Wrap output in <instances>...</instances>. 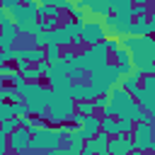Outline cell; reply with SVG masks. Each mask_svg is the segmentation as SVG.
Wrapping results in <instances>:
<instances>
[{"label": "cell", "mask_w": 155, "mask_h": 155, "mask_svg": "<svg viewBox=\"0 0 155 155\" xmlns=\"http://www.w3.org/2000/svg\"><path fill=\"white\" fill-rule=\"evenodd\" d=\"M7 12H10V17H12V22H15V24H19V22L29 19V10H27V5H24V2L15 5V7H12V10H7Z\"/></svg>", "instance_id": "4fadbf2b"}, {"label": "cell", "mask_w": 155, "mask_h": 155, "mask_svg": "<svg viewBox=\"0 0 155 155\" xmlns=\"http://www.w3.org/2000/svg\"><path fill=\"white\" fill-rule=\"evenodd\" d=\"M153 7L150 2H133V19H140V17H150Z\"/></svg>", "instance_id": "2e32d148"}, {"label": "cell", "mask_w": 155, "mask_h": 155, "mask_svg": "<svg viewBox=\"0 0 155 155\" xmlns=\"http://www.w3.org/2000/svg\"><path fill=\"white\" fill-rule=\"evenodd\" d=\"M140 87H143L145 92H153V90H155V75H145L143 82H140Z\"/></svg>", "instance_id": "484cf974"}, {"label": "cell", "mask_w": 155, "mask_h": 155, "mask_svg": "<svg viewBox=\"0 0 155 155\" xmlns=\"http://www.w3.org/2000/svg\"><path fill=\"white\" fill-rule=\"evenodd\" d=\"M133 150H136V145H133L131 136H114L109 140V153L111 155H131Z\"/></svg>", "instance_id": "9c48e42d"}, {"label": "cell", "mask_w": 155, "mask_h": 155, "mask_svg": "<svg viewBox=\"0 0 155 155\" xmlns=\"http://www.w3.org/2000/svg\"><path fill=\"white\" fill-rule=\"evenodd\" d=\"M63 143H65V133L61 126H56V128L48 126V128L31 136V150L34 153H51V150L63 148Z\"/></svg>", "instance_id": "5b68a950"}, {"label": "cell", "mask_w": 155, "mask_h": 155, "mask_svg": "<svg viewBox=\"0 0 155 155\" xmlns=\"http://www.w3.org/2000/svg\"><path fill=\"white\" fill-rule=\"evenodd\" d=\"M46 61H48L51 65L61 63V61H63V48H58V46H48V48H46Z\"/></svg>", "instance_id": "ac0fdd59"}, {"label": "cell", "mask_w": 155, "mask_h": 155, "mask_svg": "<svg viewBox=\"0 0 155 155\" xmlns=\"http://www.w3.org/2000/svg\"><path fill=\"white\" fill-rule=\"evenodd\" d=\"M92 140H94L97 150L102 153V150H109V140H111V136H107V133L102 131V133H97V138H92Z\"/></svg>", "instance_id": "44dd1931"}, {"label": "cell", "mask_w": 155, "mask_h": 155, "mask_svg": "<svg viewBox=\"0 0 155 155\" xmlns=\"http://www.w3.org/2000/svg\"><path fill=\"white\" fill-rule=\"evenodd\" d=\"M48 46H58V48H63V51H65V48H73V36L65 31L63 24L51 31V44H48Z\"/></svg>", "instance_id": "7c38bea8"}, {"label": "cell", "mask_w": 155, "mask_h": 155, "mask_svg": "<svg viewBox=\"0 0 155 155\" xmlns=\"http://www.w3.org/2000/svg\"><path fill=\"white\" fill-rule=\"evenodd\" d=\"M87 82L94 87V92L102 97V94H109L114 87L121 85V73H119V65L116 63H107L104 68H99L97 73H90L87 75Z\"/></svg>", "instance_id": "3957f363"}, {"label": "cell", "mask_w": 155, "mask_h": 155, "mask_svg": "<svg viewBox=\"0 0 155 155\" xmlns=\"http://www.w3.org/2000/svg\"><path fill=\"white\" fill-rule=\"evenodd\" d=\"M7 119H15V104H10V102H0V124L7 121Z\"/></svg>", "instance_id": "ffe728a7"}, {"label": "cell", "mask_w": 155, "mask_h": 155, "mask_svg": "<svg viewBox=\"0 0 155 155\" xmlns=\"http://www.w3.org/2000/svg\"><path fill=\"white\" fill-rule=\"evenodd\" d=\"M24 5H27V10H29L31 17H39V5H41V2H36V0H27Z\"/></svg>", "instance_id": "4316f807"}, {"label": "cell", "mask_w": 155, "mask_h": 155, "mask_svg": "<svg viewBox=\"0 0 155 155\" xmlns=\"http://www.w3.org/2000/svg\"><path fill=\"white\" fill-rule=\"evenodd\" d=\"M80 131H82L85 140L97 138V133H102V116H99V114H97V116H85V121H82Z\"/></svg>", "instance_id": "8fae6325"}, {"label": "cell", "mask_w": 155, "mask_h": 155, "mask_svg": "<svg viewBox=\"0 0 155 155\" xmlns=\"http://www.w3.org/2000/svg\"><path fill=\"white\" fill-rule=\"evenodd\" d=\"M19 126H22V124H19V119H17V116H15V119H7V121H2V124H0V136H12Z\"/></svg>", "instance_id": "9a60e30c"}, {"label": "cell", "mask_w": 155, "mask_h": 155, "mask_svg": "<svg viewBox=\"0 0 155 155\" xmlns=\"http://www.w3.org/2000/svg\"><path fill=\"white\" fill-rule=\"evenodd\" d=\"M131 155H150V153H138V150H133Z\"/></svg>", "instance_id": "d6a6232c"}, {"label": "cell", "mask_w": 155, "mask_h": 155, "mask_svg": "<svg viewBox=\"0 0 155 155\" xmlns=\"http://www.w3.org/2000/svg\"><path fill=\"white\" fill-rule=\"evenodd\" d=\"M150 155H155V153H150Z\"/></svg>", "instance_id": "d590c367"}, {"label": "cell", "mask_w": 155, "mask_h": 155, "mask_svg": "<svg viewBox=\"0 0 155 155\" xmlns=\"http://www.w3.org/2000/svg\"><path fill=\"white\" fill-rule=\"evenodd\" d=\"M15 75H17L15 65H0V80H12Z\"/></svg>", "instance_id": "7402d4cb"}, {"label": "cell", "mask_w": 155, "mask_h": 155, "mask_svg": "<svg viewBox=\"0 0 155 155\" xmlns=\"http://www.w3.org/2000/svg\"><path fill=\"white\" fill-rule=\"evenodd\" d=\"M15 116H29V107H27L24 102L15 104Z\"/></svg>", "instance_id": "f1b7e54d"}, {"label": "cell", "mask_w": 155, "mask_h": 155, "mask_svg": "<svg viewBox=\"0 0 155 155\" xmlns=\"http://www.w3.org/2000/svg\"><path fill=\"white\" fill-rule=\"evenodd\" d=\"M82 41H85V46H97V44L107 41V29H104V24H102L99 19L85 22V27H82Z\"/></svg>", "instance_id": "52a82bcc"}, {"label": "cell", "mask_w": 155, "mask_h": 155, "mask_svg": "<svg viewBox=\"0 0 155 155\" xmlns=\"http://www.w3.org/2000/svg\"><path fill=\"white\" fill-rule=\"evenodd\" d=\"M51 2L63 12H73V7H75V2H68V0H51Z\"/></svg>", "instance_id": "cb8c5ba5"}, {"label": "cell", "mask_w": 155, "mask_h": 155, "mask_svg": "<svg viewBox=\"0 0 155 155\" xmlns=\"http://www.w3.org/2000/svg\"><path fill=\"white\" fill-rule=\"evenodd\" d=\"M102 131L107 133V136H119V121L114 119V116H102Z\"/></svg>", "instance_id": "5bb4252c"}, {"label": "cell", "mask_w": 155, "mask_h": 155, "mask_svg": "<svg viewBox=\"0 0 155 155\" xmlns=\"http://www.w3.org/2000/svg\"><path fill=\"white\" fill-rule=\"evenodd\" d=\"M97 155H111V153H109V150H102V153H97Z\"/></svg>", "instance_id": "836d02e7"}, {"label": "cell", "mask_w": 155, "mask_h": 155, "mask_svg": "<svg viewBox=\"0 0 155 155\" xmlns=\"http://www.w3.org/2000/svg\"><path fill=\"white\" fill-rule=\"evenodd\" d=\"M19 155H24V153H19Z\"/></svg>", "instance_id": "8d00e7d4"}, {"label": "cell", "mask_w": 155, "mask_h": 155, "mask_svg": "<svg viewBox=\"0 0 155 155\" xmlns=\"http://www.w3.org/2000/svg\"><path fill=\"white\" fill-rule=\"evenodd\" d=\"M109 58H111V51H109L107 41H102L97 46H85V51L78 56V68H82L90 75V73H97L99 68H104L107 63H111Z\"/></svg>", "instance_id": "7a4b0ae2"}, {"label": "cell", "mask_w": 155, "mask_h": 155, "mask_svg": "<svg viewBox=\"0 0 155 155\" xmlns=\"http://www.w3.org/2000/svg\"><path fill=\"white\" fill-rule=\"evenodd\" d=\"M12 87H15L19 94L24 92V87H27V80H24V75H22V73H17V75L12 78Z\"/></svg>", "instance_id": "603a6c76"}, {"label": "cell", "mask_w": 155, "mask_h": 155, "mask_svg": "<svg viewBox=\"0 0 155 155\" xmlns=\"http://www.w3.org/2000/svg\"><path fill=\"white\" fill-rule=\"evenodd\" d=\"M10 138V150H12V155H19V153H24V150H31V133L24 128V126H19L12 136H7Z\"/></svg>", "instance_id": "ba28073f"}, {"label": "cell", "mask_w": 155, "mask_h": 155, "mask_svg": "<svg viewBox=\"0 0 155 155\" xmlns=\"http://www.w3.org/2000/svg\"><path fill=\"white\" fill-rule=\"evenodd\" d=\"M41 78H44V75H41L39 70H36V65H34V68H31L29 73H24V80H27V82H39Z\"/></svg>", "instance_id": "d4e9b609"}, {"label": "cell", "mask_w": 155, "mask_h": 155, "mask_svg": "<svg viewBox=\"0 0 155 155\" xmlns=\"http://www.w3.org/2000/svg\"><path fill=\"white\" fill-rule=\"evenodd\" d=\"M75 111H78V102L73 99V97H63V94H56L53 92V99H51V104H48V121L51 124H58V126H63V124H68L73 116H75Z\"/></svg>", "instance_id": "277c9868"}, {"label": "cell", "mask_w": 155, "mask_h": 155, "mask_svg": "<svg viewBox=\"0 0 155 155\" xmlns=\"http://www.w3.org/2000/svg\"><path fill=\"white\" fill-rule=\"evenodd\" d=\"M111 58H116V65H128V63H133V61H131V51L124 48V46L116 48V51L111 53Z\"/></svg>", "instance_id": "e0dca14e"}, {"label": "cell", "mask_w": 155, "mask_h": 155, "mask_svg": "<svg viewBox=\"0 0 155 155\" xmlns=\"http://www.w3.org/2000/svg\"><path fill=\"white\" fill-rule=\"evenodd\" d=\"M153 131H155V124H136V131H133V145L138 153H150L153 150Z\"/></svg>", "instance_id": "8992f818"}, {"label": "cell", "mask_w": 155, "mask_h": 155, "mask_svg": "<svg viewBox=\"0 0 155 155\" xmlns=\"http://www.w3.org/2000/svg\"><path fill=\"white\" fill-rule=\"evenodd\" d=\"M22 99L29 107V116L44 119V116H48V104L53 99V90L48 85H41V82H27Z\"/></svg>", "instance_id": "6da1fadb"}, {"label": "cell", "mask_w": 155, "mask_h": 155, "mask_svg": "<svg viewBox=\"0 0 155 155\" xmlns=\"http://www.w3.org/2000/svg\"><path fill=\"white\" fill-rule=\"evenodd\" d=\"M15 5H19V2H17V0H2V5H0V7H2V10H12Z\"/></svg>", "instance_id": "f546056e"}, {"label": "cell", "mask_w": 155, "mask_h": 155, "mask_svg": "<svg viewBox=\"0 0 155 155\" xmlns=\"http://www.w3.org/2000/svg\"><path fill=\"white\" fill-rule=\"evenodd\" d=\"M97 104L94 102H78V114H82V116H97Z\"/></svg>", "instance_id": "d6986e66"}, {"label": "cell", "mask_w": 155, "mask_h": 155, "mask_svg": "<svg viewBox=\"0 0 155 155\" xmlns=\"http://www.w3.org/2000/svg\"><path fill=\"white\" fill-rule=\"evenodd\" d=\"M39 155H61V148L58 150H51V153H39Z\"/></svg>", "instance_id": "4dcf8cb0"}, {"label": "cell", "mask_w": 155, "mask_h": 155, "mask_svg": "<svg viewBox=\"0 0 155 155\" xmlns=\"http://www.w3.org/2000/svg\"><path fill=\"white\" fill-rule=\"evenodd\" d=\"M150 153H155V131H153V150Z\"/></svg>", "instance_id": "1f68e13d"}, {"label": "cell", "mask_w": 155, "mask_h": 155, "mask_svg": "<svg viewBox=\"0 0 155 155\" xmlns=\"http://www.w3.org/2000/svg\"><path fill=\"white\" fill-rule=\"evenodd\" d=\"M150 7H153V12H155V2H150Z\"/></svg>", "instance_id": "e575fe53"}, {"label": "cell", "mask_w": 155, "mask_h": 155, "mask_svg": "<svg viewBox=\"0 0 155 155\" xmlns=\"http://www.w3.org/2000/svg\"><path fill=\"white\" fill-rule=\"evenodd\" d=\"M99 94L94 92V87L90 82H75L73 85V99L75 102H94Z\"/></svg>", "instance_id": "30bf717a"}, {"label": "cell", "mask_w": 155, "mask_h": 155, "mask_svg": "<svg viewBox=\"0 0 155 155\" xmlns=\"http://www.w3.org/2000/svg\"><path fill=\"white\" fill-rule=\"evenodd\" d=\"M10 138L7 136H0V155H10Z\"/></svg>", "instance_id": "83f0119b"}]
</instances>
